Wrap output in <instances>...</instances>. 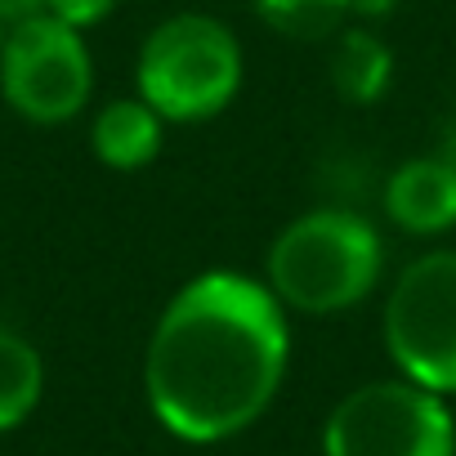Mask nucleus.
Wrapping results in <instances>:
<instances>
[{
	"label": "nucleus",
	"instance_id": "f257e3e1",
	"mask_svg": "<svg viewBox=\"0 0 456 456\" xmlns=\"http://www.w3.org/2000/svg\"><path fill=\"white\" fill-rule=\"evenodd\" d=\"M278 296L242 273L192 278L157 318L143 389L152 416L183 443H224L256 425L287 376Z\"/></svg>",
	"mask_w": 456,
	"mask_h": 456
},
{
	"label": "nucleus",
	"instance_id": "f03ea898",
	"mask_svg": "<svg viewBox=\"0 0 456 456\" xmlns=\"http://www.w3.org/2000/svg\"><path fill=\"white\" fill-rule=\"evenodd\" d=\"M380 233L345 206L291 219L269 247V291L300 314H340L371 296L380 278Z\"/></svg>",
	"mask_w": 456,
	"mask_h": 456
},
{
	"label": "nucleus",
	"instance_id": "7ed1b4c3",
	"mask_svg": "<svg viewBox=\"0 0 456 456\" xmlns=\"http://www.w3.org/2000/svg\"><path fill=\"white\" fill-rule=\"evenodd\" d=\"M134 81L161 121H206L242 90V45L210 14H175L143 41Z\"/></svg>",
	"mask_w": 456,
	"mask_h": 456
},
{
	"label": "nucleus",
	"instance_id": "20e7f679",
	"mask_svg": "<svg viewBox=\"0 0 456 456\" xmlns=\"http://www.w3.org/2000/svg\"><path fill=\"white\" fill-rule=\"evenodd\" d=\"M327 456H456L443 394L416 380H371L345 394L322 425Z\"/></svg>",
	"mask_w": 456,
	"mask_h": 456
},
{
	"label": "nucleus",
	"instance_id": "39448f33",
	"mask_svg": "<svg viewBox=\"0 0 456 456\" xmlns=\"http://www.w3.org/2000/svg\"><path fill=\"white\" fill-rule=\"evenodd\" d=\"M385 349L407 380L456 394V251L416 256L398 273L385 300Z\"/></svg>",
	"mask_w": 456,
	"mask_h": 456
},
{
	"label": "nucleus",
	"instance_id": "423d86ee",
	"mask_svg": "<svg viewBox=\"0 0 456 456\" xmlns=\"http://www.w3.org/2000/svg\"><path fill=\"white\" fill-rule=\"evenodd\" d=\"M90 86L94 68L77 28L54 14L10 23L0 45V94L19 117L37 126H63L90 103Z\"/></svg>",
	"mask_w": 456,
	"mask_h": 456
},
{
	"label": "nucleus",
	"instance_id": "0eeeda50",
	"mask_svg": "<svg viewBox=\"0 0 456 456\" xmlns=\"http://www.w3.org/2000/svg\"><path fill=\"white\" fill-rule=\"evenodd\" d=\"M385 215L407 233H443L456 224V170L443 157H411L385 179Z\"/></svg>",
	"mask_w": 456,
	"mask_h": 456
},
{
	"label": "nucleus",
	"instance_id": "6e6552de",
	"mask_svg": "<svg viewBox=\"0 0 456 456\" xmlns=\"http://www.w3.org/2000/svg\"><path fill=\"white\" fill-rule=\"evenodd\" d=\"M94 157L112 170H139L161 152V117L143 99H112L90 130Z\"/></svg>",
	"mask_w": 456,
	"mask_h": 456
},
{
	"label": "nucleus",
	"instance_id": "1a4fd4ad",
	"mask_svg": "<svg viewBox=\"0 0 456 456\" xmlns=\"http://www.w3.org/2000/svg\"><path fill=\"white\" fill-rule=\"evenodd\" d=\"M394 81V54L380 37L354 28V32H340L336 37V50H331V86L345 103H358V108H371Z\"/></svg>",
	"mask_w": 456,
	"mask_h": 456
},
{
	"label": "nucleus",
	"instance_id": "9d476101",
	"mask_svg": "<svg viewBox=\"0 0 456 456\" xmlns=\"http://www.w3.org/2000/svg\"><path fill=\"white\" fill-rule=\"evenodd\" d=\"M45 394V362L37 345L10 327H0V434L19 429Z\"/></svg>",
	"mask_w": 456,
	"mask_h": 456
},
{
	"label": "nucleus",
	"instance_id": "9b49d317",
	"mask_svg": "<svg viewBox=\"0 0 456 456\" xmlns=\"http://www.w3.org/2000/svg\"><path fill=\"white\" fill-rule=\"evenodd\" d=\"M256 10L273 32L291 41H322L336 37L349 19V0H256Z\"/></svg>",
	"mask_w": 456,
	"mask_h": 456
},
{
	"label": "nucleus",
	"instance_id": "f8f14e48",
	"mask_svg": "<svg viewBox=\"0 0 456 456\" xmlns=\"http://www.w3.org/2000/svg\"><path fill=\"white\" fill-rule=\"evenodd\" d=\"M112 10H117V0H45V14L63 19V23H68V28H77V32H86V28L103 23Z\"/></svg>",
	"mask_w": 456,
	"mask_h": 456
},
{
	"label": "nucleus",
	"instance_id": "ddd939ff",
	"mask_svg": "<svg viewBox=\"0 0 456 456\" xmlns=\"http://www.w3.org/2000/svg\"><path fill=\"white\" fill-rule=\"evenodd\" d=\"M32 14H45V0H0V19L5 23H19Z\"/></svg>",
	"mask_w": 456,
	"mask_h": 456
},
{
	"label": "nucleus",
	"instance_id": "4468645a",
	"mask_svg": "<svg viewBox=\"0 0 456 456\" xmlns=\"http://www.w3.org/2000/svg\"><path fill=\"white\" fill-rule=\"evenodd\" d=\"M434 157H443L452 170H456V112L443 121V130H438V148H434Z\"/></svg>",
	"mask_w": 456,
	"mask_h": 456
},
{
	"label": "nucleus",
	"instance_id": "2eb2a0df",
	"mask_svg": "<svg viewBox=\"0 0 456 456\" xmlns=\"http://www.w3.org/2000/svg\"><path fill=\"white\" fill-rule=\"evenodd\" d=\"M398 10V0H349V14H362V19H389Z\"/></svg>",
	"mask_w": 456,
	"mask_h": 456
},
{
	"label": "nucleus",
	"instance_id": "dca6fc26",
	"mask_svg": "<svg viewBox=\"0 0 456 456\" xmlns=\"http://www.w3.org/2000/svg\"><path fill=\"white\" fill-rule=\"evenodd\" d=\"M0 45H5V19H0Z\"/></svg>",
	"mask_w": 456,
	"mask_h": 456
}]
</instances>
